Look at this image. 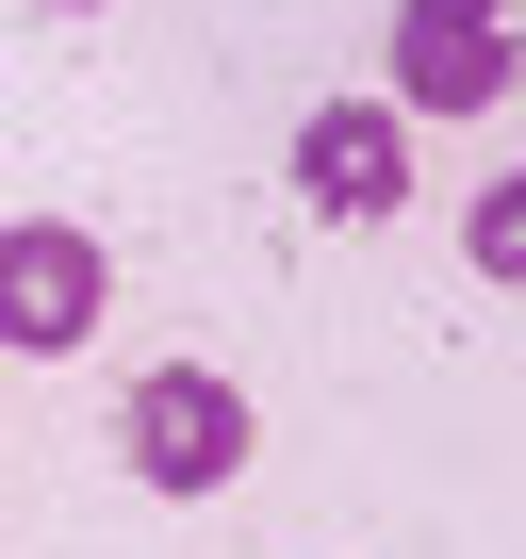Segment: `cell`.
Wrapping results in <instances>:
<instances>
[{
  "mask_svg": "<svg viewBox=\"0 0 526 559\" xmlns=\"http://www.w3.org/2000/svg\"><path fill=\"white\" fill-rule=\"evenodd\" d=\"M116 444H132L148 493H230L247 444H263V412H247V379H214V362H148L132 412H116Z\"/></svg>",
  "mask_w": 526,
  "mask_h": 559,
  "instance_id": "1",
  "label": "cell"
},
{
  "mask_svg": "<svg viewBox=\"0 0 526 559\" xmlns=\"http://www.w3.org/2000/svg\"><path fill=\"white\" fill-rule=\"evenodd\" d=\"M526 83L510 0H395V116H493Z\"/></svg>",
  "mask_w": 526,
  "mask_h": 559,
  "instance_id": "2",
  "label": "cell"
},
{
  "mask_svg": "<svg viewBox=\"0 0 526 559\" xmlns=\"http://www.w3.org/2000/svg\"><path fill=\"white\" fill-rule=\"evenodd\" d=\"M99 297H116V247L99 230H67V214H17V230H0V346L67 362L99 330Z\"/></svg>",
  "mask_w": 526,
  "mask_h": 559,
  "instance_id": "3",
  "label": "cell"
},
{
  "mask_svg": "<svg viewBox=\"0 0 526 559\" xmlns=\"http://www.w3.org/2000/svg\"><path fill=\"white\" fill-rule=\"evenodd\" d=\"M297 198H313L330 230H395V198H411V116H395V99H313V116H297Z\"/></svg>",
  "mask_w": 526,
  "mask_h": 559,
  "instance_id": "4",
  "label": "cell"
},
{
  "mask_svg": "<svg viewBox=\"0 0 526 559\" xmlns=\"http://www.w3.org/2000/svg\"><path fill=\"white\" fill-rule=\"evenodd\" d=\"M461 263L526 297V165H510V181H477V214H461Z\"/></svg>",
  "mask_w": 526,
  "mask_h": 559,
  "instance_id": "5",
  "label": "cell"
},
{
  "mask_svg": "<svg viewBox=\"0 0 526 559\" xmlns=\"http://www.w3.org/2000/svg\"><path fill=\"white\" fill-rule=\"evenodd\" d=\"M50 17H99V0H50Z\"/></svg>",
  "mask_w": 526,
  "mask_h": 559,
  "instance_id": "6",
  "label": "cell"
}]
</instances>
